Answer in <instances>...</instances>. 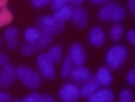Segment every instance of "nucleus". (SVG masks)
Masks as SVG:
<instances>
[{
    "label": "nucleus",
    "mask_w": 135,
    "mask_h": 102,
    "mask_svg": "<svg viewBox=\"0 0 135 102\" xmlns=\"http://www.w3.org/2000/svg\"><path fill=\"white\" fill-rule=\"evenodd\" d=\"M37 29L40 32H46V34H61L65 28V24L61 23V21L55 20L54 15H41L40 18L37 20Z\"/></svg>",
    "instance_id": "nucleus-1"
},
{
    "label": "nucleus",
    "mask_w": 135,
    "mask_h": 102,
    "mask_svg": "<svg viewBox=\"0 0 135 102\" xmlns=\"http://www.w3.org/2000/svg\"><path fill=\"white\" fill-rule=\"evenodd\" d=\"M16 74L17 78L28 88H38L41 85V78L34 70L28 69V67L21 66L18 69H16Z\"/></svg>",
    "instance_id": "nucleus-2"
},
{
    "label": "nucleus",
    "mask_w": 135,
    "mask_h": 102,
    "mask_svg": "<svg viewBox=\"0 0 135 102\" xmlns=\"http://www.w3.org/2000/svg\"><path fill=\"white\" fill-rule=\"evenodd\" d=\"M127 57H128V50L124 46H114L107 52V65L110 66V69L117 70L127 60Z\"/></svg>",
    "instance_id": "nucleus-3"
},
{
    "label": "nucleus",
    "mask_w": 135,
    "mask_h": 102,
    "mask_svg": "<svg viewBox=\"0 0 135 102\" xmlns=\"http://www.w3.org/2000/svg\"><path fill=\"white\" fill-rule=\"evenodd\" d=\"M37 65L38 69H40L41 74L44 76L45 78L52 80L55 77V67H54V60L49 57L48 53H42L38 56L37 59Z\"/></svg>",
    "instance_id": "nucleus-4"
},
{
    "label": "nucleus",
    "mask_w": 135,
    "mask_h": 102,
    "mask_svg": "<svg viewBox=\"0 0 135 102\" xmlns=\"http://www.w3.org/2000/svg\"><path fill=\"white\" fill-rule=\"evenodd\" d=\"M16 78H17V74L13 65L7 63V65L2 66V70H0V87L2 88L10 87L16 81Z\"/></svg>",
    "instance_id": "nucleus-5"
},
{
    "label": "nucleus",
    "mask_w": 135,
    "mask_h": 102,
    "mask_svg": "<svg viewBox=\"0 0 135 102\" xmlns=\"http://www.w3.org/2000/svg\"><path fill=\"white\" fill-rule=\"evenodd\" d=\"M59 98L66 102H73L82 98V95H80V90L76 84H65L59 90Z\"/></svg>",
    "instance_id": "nucleus-6"
},
{
    "label": "nucleus",
    "mask_w": 135,
    "mask_h": 102,
    "mask_svg": "<svg viewBox=\"0 0 135 102\" xmlns=\"http://www.w3.org/2000/svg\"><path fill=\"white\" fill-rule=\"evenodd\" d=\"M82 88H80V95L84 96V98H89L93 92H96L97 90L100 88L101 84L99 83V80L96 78V74H90L89 76V78L82 84Z\"/></svg>",
    "instance_id": "nucleus-7"
},
{
    "label": "nucleus",
    "mask_w": 135,
    "mask_h": 102,
    "mask_svg": "<svg viewBox=\"0 0 135 102\" xmlns=\"http://www.w3.org/2000/svg\"><path fill=\"white\" fill-rule=\"evenodd\" d=\"M69 56L75 66H83L86 63V52L80 44H73L69 49Z\"/></svg>",
    "instance_id": "nucleus-8"
},
{
    "label": "nucleus",
    "mask_w": 135,
    "mask_h": 102,
    "mask_svg": "<svg viewBox=\"0 0 135 102\" xmlns=\"http://www.w3.org/2000/svg\"><path fill=\"white\" fill-rule=\"evenodd\" d=\"M89 76H90L89 69H86L84 66H76L75 69H72L69 77L72 78L73 84H76V85L79 84V85H80V84H83L89 78Z\"/></svg>",
    "instance_id": "nucleus-9"
},
{
    "label": "nucleus",
    "mask_w": 135,
    "mask_h": 102,
    "mask_svg": "<svg viewBox=\"0 0 135 102\" xmlns=\"http://www.w3.org/2000/svg\"><path fill=\"white\" fill-rule=\"evenodd\" d=\"M72 21H73L75 27L78 28H84L87 25V11L86 8H83L82 6H78L76 8H73V14H72Z\"/></svg>",
    "instance_id": "nucleus-10"
},
{
    "label": "nucleus",
    "mask_w": 135,
    "mask_h": 102,
    "mask_svg": "<svg viewBox=\"0 0 135 102\" xmlns=\"http://www.w3.org/2000/svg\"><path fill=\"white\" fill-rule=\"evenodd\" d=\"M89 42H90L93 46H96V48H100V46L105 42L104 31L100 27H94L90 32H89Z\"/></svg>",
    "instance_id": "nucleus-11"
},
{
    "label": "nucleus",
    "mask_w": 135,
    "mask_h": 102,
    "mask_svg": "<svg viewBox=\"0 0 135 102\" xmlns=\"http://www.w3.org/2000/svg\"><path fill=\"white\" fill-rule=\"evenodd\" d=\"M120 7V4H118L117 2H108L104 4V7L101 8V10L99 11V18L101 21H108L111 20L113 14L115 13V10Z\"/></svg>",
    "instance_id": "nucleus-12"
},
{
    "label": "nucleus",
    "mask_w": 135,
    "mask_h": 102,
    "mask_svg": "<svg viewBox=\"0 0 135 102\" xmlns=\"http://www.w3.org/2000/svg\"><path fill=\"white\" fill-rule=\"evenodd\" d=\"M113 99H114V94L110 90H101V91L97 90L89 96L90 102H111Z\"/></svg>",
    "instance_id": "nucleus-13"
},
{
    "label": "nucleus",
    "mask_w": 135,
    "mask_h": 102,
    "mask_svg": "<svg viewBox=\"0 0 135 102\" xmlns=\"http://www.w3.org/2000/svg\"><path fill=\"white\" fill-rule=\"evenodd\" d=\"M73 14V7L72 6H63L58 10H55V14H54V18L61 21V23H65L72 17Z\"/></svg>",
    "instance_id": "nucleus-14"
},
{
    "label": "nucleus",
    "mask_w": 135,
    "mask_h": 102,
    "mask_svg": "<svg viewBox=\"0 0 135 102\" xmlns=\"http://www.w3.org/2000/svg\"><path fill=\"white\" fill-rule=\"evenodd\" d=\"M96 78L99 80V83L101 84V85L107 87L111 84V73H110V70L107 69V67H100L99 70H97L96 73Z\"/></svg>",
    "instance_id": "nucleus-15"
},
{
    "label": "nucleus",
    "mask_w": 135,
    "mask_h": 102,
    "mask_svg": "<svg viewBox=\"0 0 135 102\" xmlns=\"http://www.w3.org/2000/svg\"><path fill=\"white\" fill-rule=\"evenodd\" d=\"M13 20H14V15H13V13L8 10L7 7H4L0 10V28L8 25Z\"/></svg>",
    "instance_id": "nucleus-16"
},
{
    "label": "nucleus",
    "mask_w": 135,
    "mask_h": 102,
    "mask_svg": "<svg viewBox=\"0 0 135 102\" xmlns=\"http://www.w3.org/2000/svg\"><path fill=\"white\" fill-rule=\"evenodd\" d=\"M38 50H40V46H38L35 42H27L25 45H23L21 46V49H20V52H21V55H24V56H31V55H34V53H37Z\"/></svg>",
    "instance_id": "nucleus-17"
},
{
    "label": "nucleus",
    "mask_w": 135,
    "mask_h": 102,
    "mask_svg": "<svg viewBox=\"0 0 135 102\" xmlns=\"http://www.w3.org/2000/svg\"><path fill=\"white\" fill-rule=\"evenodd\" d=\"M51 42H52V35H51V34L40 32V36H38V39L35 41V44L40 46V49H42V48H45V46H48Z\"/></svg>",
    "instance_id": "nucleus-18"
},
{
    "label": "nucleus",
    "mask_w": 135,
    "mask_h": 102,
    "mask_svg": "<svg viewBox=\"0 0 135 102\" xmlns=\"http://www.w3.org/2000/svg\"><path fill=\"white\" fill-rule=\"evenodd\" d=\"M73 69V62H72L70 56H66L65 60H63V67H62V71H61V76L63 78H68L70 76V71Z\"/></svg>",
    "instance_id": "nucleus-19"
},
{
    "label": "nucleus",
    "mask_w": 135,
    "mask_h": 102,
    "mask_svg": "<svg viewBox=\"0 0 135 102\" xmlns=\"http://www.w3.org/2000/svg\"><path fill=\"white\" fill-rule=\"evenodd\" d=\"M38 36H40V31H38L37 28H27L25 29V32H24V39L25 42H35L38 39Z\"/></svg>",
    "instance_id": "nucleus-20"
},
{
    "label": "nucleus",
    "mask_w": 135,
    "mask_h": 102,
    "mask_svg": "<svg viewBox=\"0 0 135 102\" xmlns=\"http://www.w3.org/2000/svg\"><path fill=\"white\" fill-rule=\"evenodd\" d=\"M49 57L54 60V63H59L61 62V56H62V46L61 45H55L49 49Z\"/></svg>",
    "instance_id": "nucleus-21"
},
{
    "label": "nucleus",
    "mask_w": 135,
    "mask_h": 102,
    "mask_svg": "<svg viewBox=\"0 0 135 102\" xmlns=\"http://www.w3.org/2000/svg\"><path fill=\"white\" fill-rule=\"evenodd\" d=\"M122 35V27H121V24H115V25H113L111 29H110V38H111V41L114 42H117V41H120V38Z\"/></svg>",
    "instance_id": "nucleus-22"
},
{
    "label": "nucleus",
    "mask_w": 135,
    "mask_h": 102,
    "mask_svg": "<svg viewBox=\"0 0 135 102\" xmlns=\"http://www.w3.org/2000/svg\"><path fill=\"white\" fill-rule=\"evenodd\" d=\"M125 13H127L125 7H118L117 10H115V13L113 14L111 20L114 21V23H121V21L125 18Z\"/></svg>",
    "instance_id": "nucleus-23"
},
{
    "label": "nucleus",
    "mask_w": 135,
    "mask_h": 102,
    "mask_svg": "<svg viewBox=\"0 0 135 102\" xmlns=\"http://www.w3.org/2000/svg\"><path fill=\"white\" fill-rule=\"evenodd\" d=\"M17 35H18V29H17L16 27H8L6 31H4V38H6L7 41L17 39Z\"/></svg>",
    "instance_id": "nucleus-24"
},
{
    "label": "nucleus",
    "mask_w": 135,
    "mask_h": 102,
    "mask_svg": "<svg viewBox=\"0 0 135 102\" xmlns=\"http://www.w3.org/2000/svg\"><path fill=\"white\" fill-rule=\"evenodd\" d=\"M134 95L131 90H122L120 92V102H132Z\"/></svg>",
    "instance_id": "nucleus-25"
},
{
    "label": "nucleus",
    "mask_w": 135,
    "mask_h": 102,
    "mask_svg": "<svg viewBox=\"0 0 135 102\" xmlns=\"http://www.w3.org/2000/svg\"><path fill=\"white\" fill-rule=\"evenodd\" d=\"M40 98H41V95L37 91H32L28 96L23 98V102H40Z\"/></svg>",
    "instance_id": "nucleus-26"
},
{
    "label": "nucleus",
    "mask_w": 135,
    "mask_h": 102,
    "mask_svg": "<svg viewBox=\"0 0 135 102\" xmlns=\"http://www.w3.org/2000/svg\"><path fill=\"white\" fill-rule=\"evenodd\" d=\"M68 2L69 0H51V7H52V10H58L63 6H68Z\"/></svg>",
    "instance_id": "nucleus-27"
},
{
    "label": "nucleus",
    "mask_w": 135,
    "mask_h": 102,
    "mask_svg": "<svg viewBox=\"0 0 135 102\" xmlns=\"http://www.w3.org/2000/svg\"><path fill=\"white\" fill-rule=\"evenodd\" d=\"M49 2L51 0H31V4L37 8H42V7H45Z\"/></svg>",
    "instance_id": "nucleus-28"
},
{
    "label": "nucleus",
    "mask_w": 135,
    "mask_h": 102,
    "mask_svg": "<svg viewBox=\"0 0 135 102\" xmlns=\"http://www.w3.org/2000/svg\"><path fill=\"white\" fill-rule=\"evenodd\" d=\"M127 83L129 85H134L135 84V70H131L128 73V76H127Z\"/></svg>",
    "instance_id": "nucleus-29"
},
{
    "label": "nucleus",
    "mask_w": 135,
    "mask_h": 102,
    "mask_svg": "<svg viewBox=\"0 0 135 102\" xmlns=\"http://www.w3.org/2000/svg\"><path fill=\"white\" fill-rule=\"evenodd\" d=\"M18 39H10V41H7V48H10V49H16L17 46H18Z\"/></svg>",
    "instance_id": "nucleus-30"
},
{
    "label": "nucleus",
    "mask_w": 135,
    "mask_h": 102,
    "mask_svg": "<svg viewBox=\"0 0 135 102\" xmlns=\"http://www.w3.org/2000/svg\"><path fill=\"white\" fill-rule=\"evenodd\" d=\"M10 99H11V96L8 92H0V102H7Z\"/></svg>",
    "instance_id": "nucleus-31"
},
{
    "label": "nucleus",
    "mask_w": 135,
    "mask_h": 102,
    "mask_svg": "<svg viewBox=\"0 0 135 102\" xmlns=\"http://www.w3.org/2000/svg\"><path fill=\"white\" fill-rule=\"evenodd\" d=\"M127 38H128V41H129V44H135V31H128V34H127Z\"/></svg>",
    "instance_id": "nucleus-32"
},
{
    "label": "nucleus",
    "mask_w": 135,
    "mask_h": 102,
    "mask_svg": "<svg viewBox=\"0 0 135 102\" xmlns=\"http://www.w3.org/2000/svg\"><path fill=\"white\" fill-rule=\"evenodd\" d=\"M7 63H8V57H7V55L0 53V67L4 66V65H7Z\"/></svg>",
    "instance_id": "nucleus-33"
},
{
    "label": "nucleus",
    "mask_w": 135,
    "mask_h": 102,
    "mask_svg": "<svg viewBox=\"0 0 135 102\" xmlns=\"http://www.w3.org/2000/svg\"><path fill=\"white\" fill-rule=\"evenodd\" d=\"M40 102H55V99L52 98V96H49V95H41Z\"/></svg>",
    "instance_id": "nucleus-34"
},
{
    "label": "nucleus",
    "mask_w": 135,
    "mask_h": 102,
    "mask_svg": "<svg viewBox=\"0 0 135 102\" xmlns=\"http://www.w3.org/2000/svg\"><path fill=\"white\" fill-rule=\"evenodd\" d=\"M128 8L132 13V15H135V0H129L128 2Z\"/></svg>",
    "instance_id": "nucleus-35"
},
{
    "label": "nucleus",
    "mask_w": 135,
    "mask_h": 102,
    "mask_svg": "<svg viewBox=\"0 0 135 102\" xmlns=\"http://www.w3.org/2000/svg\"><path fill=\"white\" fill-rule=\"evenodd\" d=\"M91 3H94V4H105V3H108L110 0H90Z\"/></svg>",
    "instance_id": "nucleus-36"
},
{
    "label": "nucleus",
    "mask_w": 135,
    "mask_h": 102,
    "mask_svg": "<svg viewBox=\"0 0 135 102\" xmlns=\"http://www.w3.org/2000/svg\"><path fill=\"white\" fill-rule=\"evenodd\" d=\"M7 3H8V0H0V10L7 7Z\"/></svg>",
    "instance_id": "nucleus-37"
},
{
    "label": "nucleus",
    "mask_w": 135,
    "mask_h": 102,
    "mask_svg": "<svg viewBox=\"0 0 135 102\" xmlns=\"http://www.w3.org/2000/svg\"><path fill=\"white\" fill-rule=\"evenodd\" d=\"M72 4H75V6H80V4L83 3V0H69Z\"/></svg>",
    "instance_id": "nucleus-38"
},
{
    "label": "nucleus",
    "mask_w": 135,
    "mask_h": 102,
    "mask_svg": "<svg viewBox=\"0 0 135 102\" xmlns=\"http://www.w3.org/2000/svg\"><path fill=\"white\" fill-rule=\"evenodd\" d=\"M0 46H2V39H0Z\"/></svg>",
    "instance_id": "nucleus-39"
}]
</instances>
